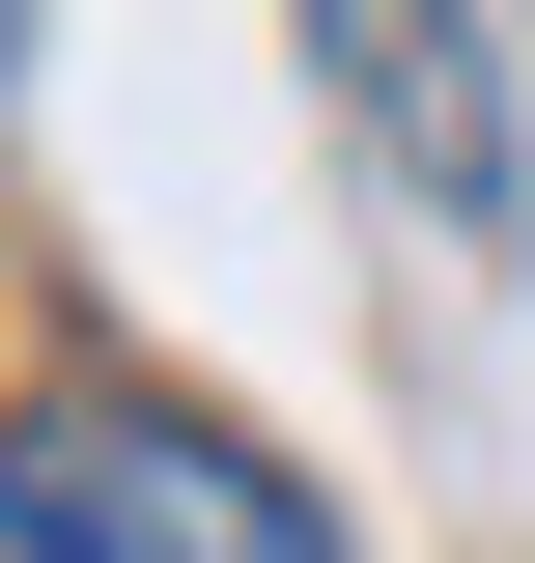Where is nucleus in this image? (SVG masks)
<instances>
[{"mask_svg":"<svg viewBox=\"0 0 535 563\" xmlns=\"http://www.w3.org/2000/svg\"><path fill=\"white\" fill-rule=\"evenodd\" d=\"M0 29H29V0H0Z\"/></svg>","mask_w":535,"mask_h":563,"instance_id":"f03ea898","label":"nucleus"},{"mask_svg":"<svg viewBox=\"0 0 535 563\" xmlns=\"http://www.w3.org/2000/svg\"><path fill=\"white\" fill-rule=\"evenodd\" d=\"M0 563H338V507L170 395H57V422H0Z\"/></svg>","mask_w":535,"mask_h":563,"instance_id":"f257e3e1","label":"nucleus"}]
</instances>
